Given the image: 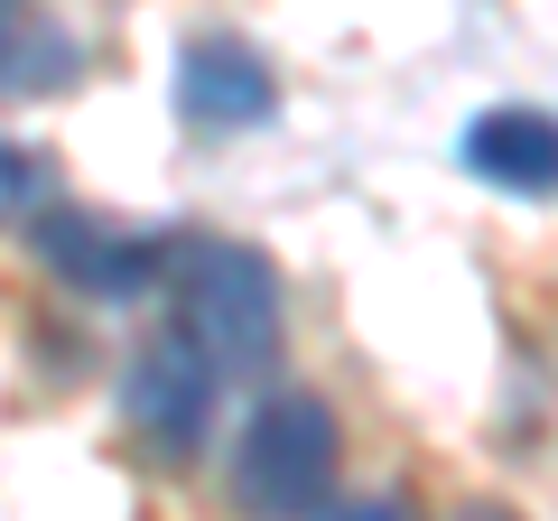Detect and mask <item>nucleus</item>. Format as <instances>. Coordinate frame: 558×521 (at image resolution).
I'll return each instance as SVG.
<instances>
[{
  "instance_id": "nucleus-1",
  "label": "nucleus",
  "mask_w": 558,
  "mask_h": 521,
  "mask_svg": "<svg viewBox=\"0 0 558 521\" xmlns=\"http://www.w3.org/2000/svg\"><path fill=\"white\" fill-rule=\"evenodd\" d=\"M168 299H178V336L205 354L215 381H260L279 363L289 307H279V270L270 252L223 233H168Z\"/></svg>"
},
{
  "instance_id": "nucleus-2",
  "label": "nucleus",
  "mask_w": 558,
  "mask_h": 521,
  "mask_svg": "<svg viewBox=\"0 0 558 521\" xmlns=\"http://www.w3.org/2000/svg\"><path fill=\"white\" fill-rule=\"evenodd\" d=\"M336 465H344V428L317 391H270V401L242 420L233 438V512L242 521H317L326 494H336Z\"/></svg>"
},
{
  "instance_id": "nucleus-3",
  "label": "nucleus",
  "mask_w": 558,
  "mask_h": 521,
  "mask_svg": "<svg viewBox=\"0 0 558 521\" xmlns=\"http://www.w3.org/2000/svg\"><path fill=\"white\" fill-rule=\"evenodd\" d=\"M215 391H223V381L205 373V354L178 336V326H168V336L140 344L131 373H121V420L149 438V457L178 465V457H196L205 428H215Z\"/></svg>"
},
{
  "instance_id": "nucleus-4",
  "label": "nucleus",
  "mask_w": 558,
  "mask_h": 521,
  "mask_svg": "<svg viewBox=\"0 0 558 521\" xmlns=\"http://www.w3.org/2000/svg\"><path fill=\"white\" fill-rule=\"evenodd\" d=\"M178 112L196 121V131H260V121L279 112L270 57H260L252 38H223V28L186 38L178 47Z\"/></svg>"
},
{
  "instance_id": "nucleus-5",
  "label": "nucleus",
  "mask_w": 558,
  "mask_h": 521,
  "mask_svg": "<svg viewBox=\"0 0 558 521\" xmlns=\"http://www.w3.org/2000/svg\"><path fill=\"white\" fill-rule=\"evenodd\" d=\"M38 252L65 289L84 299H140V289L168 270V233H121L102 215H47L38 223Z\"/></svg>"
},
{
  "instance_id": "nucleus-6",
  "label": "nucleus",
  "mask_w": 558,
  "mask_h": 521,
  "mask_svg": "<svg viewBox=\"0 0 558 521\" xmlns=\"http://www.w3.org/2000/svg\"><path fill=\"white\" fill-rule=\"evenodd\" d=\"M457 159H465V178L494 186V196L549 205V186H558V131H549V112H539V102H494V112L465 121Z\"/></svg>"
},
{
  "instance_id": "nucleus-7",
  "label": "nucleus",
  "mask_w": 558,
  "mask_h": 521,
  "mask_svg": "<svg viewBox=\"0 0 558 521\" xmlns=\"http://www.w3.org/2000/svg\"><path fill=\"white\" fill-rule=\"evenodd\" d=\"M28 215H47V159L0 141V223H28Z\"/></svg>"
},
{
  "instance_id": "nucleus-8",
  "label": "nucleus",
  "mask_w": 558,
  "mask_h": 521,
  "mask_svg": "<svg viewBox=\"0 0 558 521\" xmlns=\"http://www.w3.org/2000/svg\"><path fill=\"white\" fill-rule=\"evenodd\" d=\"M317 521H410V502L400 494H363V502H326Z\"/></svg>"
},
{
  "instance_id": "nucleus-9",
  "label": "nucleus",
  "mask_w": 558,
  "mask_h": 521,
  "mask_svg": "<svg viewBox=\"0 0 558 521\" xmlns=\"http://www.w3.org/2000/svg\"><path fill=\"white\" fill-rule=\"evenodd\" d=\"M0 38H10V0H0Z\"/></svg>"
},
{
  "instance_id": "nucleus-10",
  "label": "nucleus",
  "mask_w": 558,
  "mask_h": 521,
  "mask_svg": "<svg viewBox=\"0 0 558 521\" xmlns=\"http://www.w3.org/2000/svg\"><path fill=\"white\" fill-rule=\"evenodd\" d=\"M475 521H512V512H475Z\"/></svg>"
}]
</instances>
